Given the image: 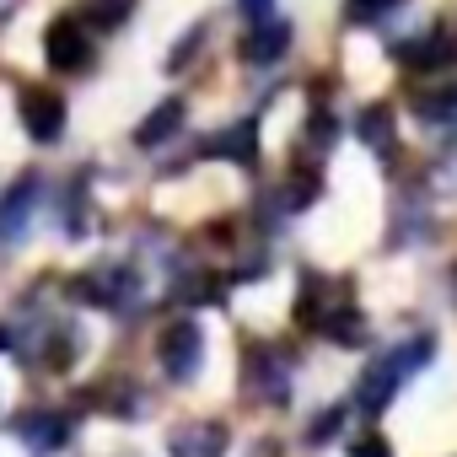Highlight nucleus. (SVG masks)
Segmentation results:
<instances>
[{"label": "nucleus", "instance_id": "nucleus-1", "mask_svg": "<svg viewBox=\"0 0 457 457\" xmlns=\"http://www.w3.org/2000/svg\"><path fill=\"white\" fill-rule=\"evenodd\" d=\"M296 323L312 328V334H328L334 345H361L366 339V318L355 312L350 286L328 280V275H307L302 280V291H296Z\"/></svg>", "mask_w": 457, "mask_h": 457}, {"label": "nucleus", "instance_id": "nucleus-2", "mask_svg": "<svg viewBox=\"0 0 457 457\" xmlns=\"http://www.w3.org/2000/svg\"><path fill=\"white\" fill-rule=\"evenodd\" d=\"M436 355V339L430 334H414V339H403V345H393L387 355H377L366 371H361V382H355V403L366 409V414H382L387 403H393V393L425 366Z\"/></svg>", "mask_w": 457, "mask_h": 457}, {"label": "nucleus", "instance_id": "nucleus-3", "mask_svg": "<svg viewBox=\"0 0 457 457\" xmlns=\"http://www.w3.org/2000/svg\"><path fill=\"white\" fill-rule=\"evenodd\" d=\"M243 382H248V393L253 398H264V403H286L291 398V361L275 350V345H248V355H243Z\"/></svg>", "mask_w": 457, "mask_h": 457}, {"label": "nucleus", "instance_id": "nucleus-4", "mask_svg": "<svg viewBox=\"0 0 457 457\" xmlns=\"http://www.w3.org/2000/svg\"><path fill=\"white\" fill-rule=\"evenodd\" d=\"M156 355H162V371H167L172 382H194V377H199V361H204V334H199V323H188V318L167 323Z\"/></svg>", "mask_w": 457, "mask_h": 457}, {"label": "nucleus", "instance_id": "nucleus-5", "mask_svg": "<svg viewBox=\"0 0 457 457\" xmlns=\"http://www.w3.org/2000/svg\"><path fill=\"white\" fill-rule=\"evenodd\" d=\"M33 210H38V172H22V178L6 188V199H0V253H12V248L28 237Z\"/></svg>", "mask_w": 457, "mask_h": 457}, {"label": "nucleus", "instance_id": "nucleus-6", "mask_svg": "<svg viewBox=\"0 0 457 457\" xmlns=\"http://www.w3.org/2000/svg\"><path fill=\"white\" fill-rule=\"evenodd\" d=\"M76 296L92 302V307H129L140 296V275L129 264H103V270H92V275L76 280Z\"/></svg>", "mask_w": 457, "mask_h": 457}, {"label": "nucleus", "instance_id": "nucleus-7", "mask_svg": "<svg viewBox=\"0 0 457 457\" xmlns=\"http://www.w3.org/2000/svg\"><path fill=\"white\" fill-rule=\"evenodd\" d=\"M44 60H49L54 71H65V76L87 71V65H92V38H87V28H81L76 17L49 22V33H44Z\"/></svg>", "mask_w": 457, "mask_h": 457}, {"label": "nucleus", "instance_id": "nucleus-8", "mask_svg": "<svg viewBox=\"0 0 457 457\" xmlns=\"http://www.w3.org/2000/svg\"><path fill=\"white\" fill-rule=\"evenodd\" d=\"M232 430L220 420H183L178 430H167V457H226Z\"/></svg>", "mask_w": 457, "mask_h": 457}, {"label": "nucleus", "instance_id": "nucleus-9", "mask_svg": "<svg viewBox=\"0 0 457 457\" xmlns=\"http://www.w3.org/2000/svg\"><path fill=\"white\" fill-rule=\"evenodd\" d=\"M22 129L38 145H54L65 135V97L60 92H44V87H28L22 92Z\"/></svg>", "mask_w": 457, "mask_h": 457}, {"label": "nucleus", "instance_id": "nucleus-10", "mask_svg": "<svg viewBox=\"0 0 457 457\" xmlns=\"http://www.w3.org/2000/svg\"><path fill=\"white\" fill-rule=\"evenodd\" d=\"M17 441L33 457H54L71 441V420L60 409H28V414H17Z\"/></svg>", "mask_w": 457, "mask_h": 457}, {"label": "nucleus", "instance_id": "nucleus-11", "mask_svg": "<svg viewBox=\"0 0 457 457\" xmlns=\"http://www.w3.org/2000/svg\"><path fill=\"white\" fill-rule=\"evenodd\" d=\"M286 49H291V22H286V17H275V12H270V17H259V22H253V33L243 38V60H248V65H275Z\"/></svg>", "mask_w": 457, "mask_h": 457}, {"label": "nucleus", "instance_id": "nucleus-12", "mask_svg": "<svg viewBox=\"0 0 457 457\" xmlns=\"http://www.w3.org/2000/svg\"><path fill=\"white\" fill-rule=\"evenodd\" d=\"M204 151L220 156V162H237V167H259V119H243V124H232V129L210 135Z\"/></svg>", "mask_w": 457, "mask_h": 457}, {"label": "nucleus", "instance_id": "nucleus-13", "mask_svg": "<svg viewBox=\"0 0 457 457\" xmlns=\"http://www.w3.org/2000/svg\"><path fill=\"white\" fill-rule=\"evenodd\" d=\"M398 60H403L409 71H441L446 60H457V38L441 33V28H425L414 44H398Z\"/></svg>", "mask_w": 457, "mask_h": 457}, {"label": "nucleus", "instance_id": "nucleus-14", "mask_svg": "<svg viewBox=\"0 0 457 457\" xmlns=\"http://www.w3.org/2000/svg\"><path fill=\"white\" fill-rule=\"evenodd\" d=\"M178 129H183V103H178V97H167V103H156V108L140 119V129H135V145L156 151V145H167Z\"/></svg>", "mask_w": 457, "mask_h": 457}, {"label": "nucleus", "instance_id": "nucleus-15", "mask_svg": "<svg viewBox=\"0 0 457 457\" xmlns=\"http://www.w3.org/2000/svg\"><path fill=\"white\" fill-rule=\"evenodd\" d=\"M355 135H361V140H366L377 156H387V151H393V135H398V129H393V108H387V103H371V108H361V119H355Z\"/></svg>", "mask_w": 457, "mask_h": 457}, {"label": "nucleus", "instance_id": "nucleus-16", "mask_svg": "<svg viewBox=\"0 0 457 457\" xmlns=\"http://www.w3.org/2000/svg\"><path fill=\"white\" fill-rule=\"evenodd\" d=\"M414 113H420V124H430V129H457V87L420 92V97H414Z\"/></svg>", "mask_w": 457, "mask_h": 457}, {"label": "nucleus", "instance_id": "nucleus-17", "mask_svg": "<svg viewBox=\"0 0 457 457\" xmlns=\"http://www.w3.org/2000/svg\"><path fill=\"white\" fill-rule=\"evenodd\" d=\"M129 12H135V0H87V17H92L103 33L124 28V22H129Z\"/></svg>", "mask_w": 457, "mask_h": 457}, {"label": "nucleus", "instance_id": "nucleus-18", "mask_svg": "<svg viewBox=\"0 0 457 457\" xmlns=\"http://www.w3.org/2000/svg\"><path fill=\"white\" fill-rule=\"evenodd\" d=\"M393 6H398V0H345V22L350 28H377Z\"/></svg>", "mask_w": 457, "mask_h": 457}, {"label": "nucleus", "instance_id": "nucleus-19", "mask_svg": "<svg viewBox=\"0 0 457 457\" xmlns=\"http://www.w3.org/2000/svg\"><path fill=\"white\" fill-rule=\"evenodd\" d=\"M204 44V28H188L178 44H172V54H167V71H188V60H194V49Z\"/></svg>", "mask_w": 457, "mask_h": 457}, {"label": "nucleus", "instance_id": "nucleus-20", "mask_svg": "<svg viewBox=\"0 0 457 457\" xmlns=\"http://www.w3.org/2000/svg\"><path fill=\"white\" fill-rule=\"evenodd\" d=\"M350 457H393V452H387V441H382V436H361V441L350 446Z\"/></svg>", "mask_w": 457, "mask_h": 457}, {"label": "nucleus", "instance_id": "nucleus-21", "mask_svg": "<svg viewBox=\"0 0 457 457\" xmlns=\"http://www.w3.org/2000/svg\"><path fill=\"white\" fill-rule=\"evenodd\" d=\"M339 420H345V409H328V414H318V420H312V441H328Z\"/></svg>", "mask_w": 457, "mask_h": 457}, {"label": "nucleus", "instance_id": "nucleus-22", "mask_svg": "<svg viewBox=\"0 0 457 457\" xmlns=\"http://www.w3.org/2000/svg\"><path fill=\"white\" fill-rule=\"evenodd\" d=\"M436 188H457V156H446V162L436 167Z\"/></svg>", "mask_w": 457, "mask_h": 457}, {"label": "nucleus", "instance_id": "nucleus-23", "mask_svg": "<svg viewBox=\"0 0 457 457\" xmlns=\"http://www.w3.org/2000/svg\"><path fill=\"white\" fill-rule=\"evenodd\" d=\"M237 6H243V17H248V22H259V17H270V0H237Z\"/></svg>", "mask_w": 457, "mask_h": 457}, {"label": "nucleus", "instance_id": "nucleus-24", "mask_svg": "<svg viewBox=\"0 0 457 457\" xmlns=\"http://www.w3.org/2000/svg\"><path fill=\"white\" fill-rule=\"evenodd\" d=\"M0 350H12V328H0Z\"/></svg>", "mask_w": 457, "mask_h": 457}, {"label": "nucleus", "instance_id": "nucleus-25", "mask_svg": "<svg viewBox=\"0 0 457 457\" xmlns=\"http://www.w3.org/2000/svg\"><path fill=\"white\" fill-rule=\"evenodd\" d=\"M12 6H17V0H0V17H6V12H12Z\"/></svg>", "mask_w": 457, "mask_h": 457}]
</instances>
